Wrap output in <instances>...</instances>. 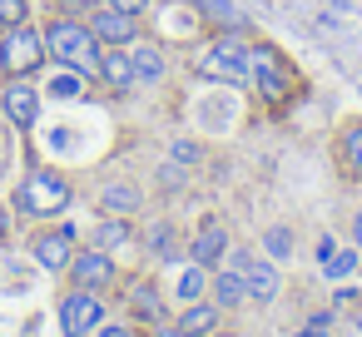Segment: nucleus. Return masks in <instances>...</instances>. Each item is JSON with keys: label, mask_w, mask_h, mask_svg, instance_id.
I'll use <instances>...</instances> for the list:
<instances>
[{"label": "nucleus", "mask_w": 362, "mask_h": 337, "mask_svg": "<svg viewBox=\"0 0 362 337\" xmlns=\"http://www.w3.org/2000/svg\"><path fill=\"white\" fill-rule=\"evenodd\" d=\"M45 55H55L65 70H95L100 65V40L80 20H55L45 30Z\"/></svg>", "instance_id": "nucleus-1"}, {"label": "nucleus", "mask_w": 362, "mask_h": 337, "mask_svg": "<svg viewBox=\"0 0 362 337\" xmlns=\"http://www.w3.org/2000/svg\"><path fill=\"white\" fill-rule=\"evenodd\" d=\"M45 60V35L30 25H11L0 35V75L16 80V75H35Z\"/></svg>", "instance_id": "nucleus-4"}, {"label": "nucleus", "mask_w": 362, "mask_h": 337, "mask_svg": "<svg viewBox=\"0 0 362 337\" xmlns=\"http://www.w3.org/2000/svg\"><path fill=\"white\" fill-rule=\"evenodd\" d=\"M218 327V302H184V312H179V332L184 337H209Z\"/></svg>", "instance_id": "nucleus-15"}, {"label": "nucleus", "mask_w": 362, "mask_h": 337, "mask_svg": "<svg viewBox=\"0 0 362 337\" xmlns=\"http://www.w3.org/2000/svg\"><path fill=\"white\" fill-rule=\"evenodd\" d=\"M174 159H179V164H194V159H199V144L179 139V144H174Z\"/></svg>", "instance_id": "nucleus-29"}, {"label": "nucleus", "mask_w": 362, "mask_h": 337, "mask_svg": "<svg viewBox=\"0 0 362 337\" xmlns=\"http://www.w3.org/2000/svg\"><path fill=\"white\" fill-rule=\"evenodd\" d=\"M115 11H129V16H144L149 11V0H110Z\"/></svg>", "instance_id": "nucleus-30"}, {"label": "nucleus", "mask_w": 362, "mask_h": 337, "mask_svg": "<svg viewBox=\"0 0 362 337\" xmlns=\"http://www.w3.org/2000/svg\"><path fill=\"white\" fill-rule=\"evenodd\" d=\"M100 337H134V332H129V327H105Z\"/></svg>", "instance_id": "nucleus-33"}, {"label": "nucleus", "mask_w": 362, "mask_h": 337, "mask_svg": "<svg viewBox=\"0 0 362 337\" xmlns=\"http://www.w3.org/2000/svg\"><path fill=\"white\" fill-rule=\"evenodd\" d=\"M248 80H253V90H258L268 105H278V100L293 95V65H288L283 50H273V45H248Z\"/></svg>", "instance_id": "nucleus-3"}, {"label": "nucleus", "mask_w": 362, "mask_h": 337, "mask_svg": "<svg viewBox=\"0 0 362 337\" xmlns=\"http://www.w3.org/2000/svg\"><path fill=\"white\" fill-rule=\"evenodd\" d=\"M30 20V6H25V0H0V25H25Z\"/></svg>", "instance_id": "nucleus-26"}, {"label": "nucleus", "mask_w": 362, "mask_h": 337, "mask_svg": "<svg viewBox=\"0 0 362 337\" xmlns=\"http://www.w3.org/2000/svg\"><path fill=\"white\" fill-rule=\"evenodd\" d=\"M70 278H75V288H90V292H105V288H115V258H110L105 248H90V253H75V258H70Z\"/></svg>", "instance_id": "nucleus-9"}, {"label": "nucleus", "mask_w": 362, "mask_h": 337, "mask_svg": "<svg viewBox=\"0 0 362 337\" xmlns=\"http://www.w3.org/2000/svg\"><path fill=\"white\" fill-rule=\"evenodd\" d=\"M75 248V228L65 223V228H50V233H35V263L40 268H50V273H60V268H70V253Z\"/></svg>", "instance_id": "nucleus-10"}, {"label": "nucleus", "mask_w": 362, "mask_h": 337, "mask_svg": "<svg viewBox=\"0 0 362 337\" xmlns=\"http://www.w3.org/2000/svg\"><path fill=\"white\" fill-rule=\"evenodd\" d=\"M70 203V184L55 179V174H35L16 189V208L30 213V218H45V213H60Z\"/></svg>", "instance_id": "nucleus-5"}, {"label": "nucleus", "mask_w": 362, "mask_h": 337, "mask_svg": "<svg viewBox=\"0 0 362 337\" xmlns=\"http://www.w3.org/2000/svg\"><path fill=\"white\" fill-rule=\"evenodd\" d=\"M204 292H209V268L189 263V268L179 273V283H174V297H179V302H199Z\"/></svg>", "instance_id": "nucleus-19"}, {"label": "nucleus", "mask_w": 362, "mask_h": 337, "mask_svg": "<svg viewBox=\"0 0 362 337\" xmlns=\"http://www.w3.org/2000/svg\"><path fill=\"white\" fill-rule=\"evenodd\" d=\"M50 95H60V100H75V95H80V75H60V80L50 85Z\"/></svg>", "instance_id": "nucleus-28"}, {"label": "nucleus", "mask_w": 362, "mask_h": 337, "mask_svg": "<svg viewBox=\"0 0 362 337\" xmlns=\"http://www.w3.org/2000/svg\"><path fill=\"white\" fill-rule=\"evenodd\" d=\"M124 243H129V218H115V213H110V218L95 228V248L110 253V248H124Z\"/></svg>", "instance_id": "nucleus-22"}, {"label": "nucleus", "mask_w": 362, "mask_h": 337, "mask_svg": "<svg viewBox=\"0 0 362 337\" xmlns=\"http://www.w3.org/2000/svg\"><path fill=\"white\" fill-rule=\"evenodd\" d=\"M6 228H11V213H6V208H0V238H6Z\"/></svg>", "instance_id": "nucleus-35"}, {"label": "nucleus", "mask_w": 362, "mask_h": 337, "mask_svg": "<svg viewBox=\"0 0 362 337\" xmlns=\"http://www.w3.org/2000/svg\"><path fill=\"white\" fill-rule=\"evenodd\" d=\"M243 283H248V297L253 302H273L278 297V268H273V258H253L243 268Z\"/></svg>", "instance_id": "nucleus-13"}, {"label": "nucleus", "mask_w": 362, "mask_h": 337, "mask_svg": "<svg viewBox=\"0 0 362 337\" xmlns=\"http://www.w3.org/2000/svg\"><path fill=\"white\" fill-rule=\"evenodd\" d=\"M194 70H199L204 80H218V85H248V45L223 30V35L194 60Z\"/></svg>", "instance_id": "nucleus-2"}, {"label": "nucleus", "mask_w": 362, "mask_h": 337, "mask_svg": "<svg viewBox=\"0 0 362 337\" xmlns=\"http://www.w3.org/2000/svg\"><path fill=\"white\" fill-rule=\"evenodd\" d=\"M90 30H95L100 45H134V35H139V16L115 11V6H100V11H90Z\"/></svg>", "instance_id": "nucleus-8"}, {"label": "nucleus", "mask_w": 362, "mask_h": 337, "mask_svg": "<svg viewBox=\"0 0 362 337\" xmlns=\"http://www.w3.org/2000/svg\"><path fill=\"white\" fill-rule=\"evenodd\" d=\"M100 208L115 213V218H129V213H139V189L134 184H105L100 189Z\"/></svg>", "instance_id": "nucleus-16"}, {"label": "nucleus", "mask_w": 362, "mask_h": 337, "mask_svg": "<svg viewBox=\"0 0 362 337\" xmlns=\"http://www.w3.org/2000/svg\"><path fill=\"white\" fill-rule=\"evenodd\" d=\"M149 248H154V258H174V248H179V238H174V223H159V228L149 233Z\"/></svg>", "instance_id": "nucleus-24"}, {"label": "nucleus", "mask_w": 362, "mask_h": 337, "mask_svg": "<svg viewBox=\"0 0 362 337\" xmlns=\"http://www.w3.org/2000/svg\"><path fill=\"white\" fill-rule=\"evenodd\" d=\"M149 337H184V332H179V322H174V327H164V322H159V327H154Z\"/></svg>", "instance_id": "nucleus-32"}, {"label": "nucleus", "mask_w": 362, "mask_h": 337, "mask_svg": "<svg viewBox=\"0 0 362 337\" xmlns=\"http://www.w3.org/2000/svg\"><path fill=\"white\" fill-rule=\"evenodd\" d=\"M95 70H100V80H105L115 95H124V90H134V85H139V80H134L129 55H124V50H115V45H110V50L100 45V65H95Z\"/></svg>", "instance_id": "nucleus-12"}, {"label": "nucleus", "mask_w": 362, "mask_h": 337, "mask_svg": "<svg viewBox=\"0 0 362 337\" xmlns=\"http://www.w3.org/2000/svg\"><path fill=\"white\" fill-rule=\"evenodd\" d=\"M194 6L218 25V30H228V35H243L248 30V20L238 16V6H233V0H194Z\"/></svg>", "instance_id": "nucleus-17"}, {"label": "nucleus", "mask_w": 362, "mask_h": 337, "mask_svg": "<svg viewBox=\"0 0 362 337\" xmlns=\"http://www.w3.org/2000/svg\"><path fill=\"white\" fill-rule=\"evenodd\" d=\"M60 322H65V337H85L105 322V302L90 292V288H75L65 302H60Z\"/></svg>", "instance_id": "nucleus-6"}, {"label": "nucleus", "mask_w": 362, "mask_h": 337, "mask_svg": "<svg viewBox=\"0 0 362 337\" xmlns=\"http://www.w3.org/2000/svg\"><path fill=\"white\" fill-rule=\"evenodd\" d=\"M129 65H134V80H144V85L164 80V50H159V45H149V40L129 50Z\"/></svg>", "instance_id": "nucleus-18"}, {"label": "nucleus", "mask_w": 362, "mask_h": 337, "mask_svg": "<svg viewBox=\"0 0 362 337\" xmlns=\"http://www.w3.org/2000/svg\"><path fill=\"white\" fill-rule=\"evenodd\" d=\"M209 292H214L218 307H238V302H248V283H243L238 268H218V273L209 278Z\"/></svg>", "instance_id": "nucleus-14"}, {"label": "nucleus", "mask_w": 362, "mask_h": 337, "mask_svg": "<svg viewBox=\"0 0 362 337\" xmlns=\"http://www.w3.org/2000/svg\"><path fill=\"white\" fill-rule=\"evenodd\" d=\"M322 273H327V278H352V273H357V253H342V248H332V258L322 263Z\"/></svg>", "instance_id": "nucleus-25"}, {"label": "nucleus", "mask_w": 362, "mask_h": 337, "mask_svg": "<svg viewBox=\"0 0 362 337\" xmlns=\"http://www.w3.org/2000/svg\"><path fill=\"white\" fill-rule=\"evenodd\" d=\"M352 238H357V248H362V213L352 218Z\"/></svg>", "instance_id": "nucleus-34"}, {"label": "nucleus", "mask_w": 362, "mask_h": 337, "mask_svg": "<svg viewBox=\"0 0 362 337\" xmlns=\"http://www.w3.org/2000/svg\"><path fill=\"white\" fill-rule=\"evenodd\" d=\"M228 253V228L218 223V218H204V228H199V238H194V248H189V258L199 263V268H209L214 273V263Z\"/></svg>", "instance_id": "nucleus-11"}, {"label": "nucleus", "mask_w": 362, "mask_h": 337, "mask_svg": "<svg viewBox=\"0 0 362 337\" xmlns=\"http://www.w3.org/2000/svg\"><path fill=\"white\" fill-rule=\"evenodd\" d=\"M209 337H238V332H223V327H214V332H209Z\"/></svg>", "instance_id": "nucleus-36"}, {"label": "nucleus", "mask_w": 362, "mask_h": 337, "mask_svg": "<svg viewBox=\"0 0 362 337\" xmlns=\"http://www.w3.org/2000/svg\"><path fill=\"white\" fill-rule=\"evenodd\" d=\"M263 248H268L273 263H278V258H293V228H288V223H273V228L263 233Z\"/></svg>", "instance_id": "nucleus-23"}, {"label": "nucleus", "mask_w": 362, "mask_h": 337, "mask_svg": "<svg viewBox=\"0 0 362 337\" xmlns=\"http://www.w3.org/2000/svg\"><path fill=\"white\" fill-rule=\"evenodd\" d=\"M129 307H134V317H144V322H159V317H164V297H159L154 283H139V288L129 292Z\"/></svg>", "instance_id": "nucleus-20"}, {"label": "nucleus", "mask_w": 362, "mask_h": 337, "mask_svg": "<svg viewBox=\"0 0 362 337\" xmlns=\"http://www.w3.org/2000/svg\"><path fill=\"white\" fill-rule=\"evenodd\" d=\"M293 337H332V312H313Z\"/></svg>", "instance_id": "nucleus-27"}, {"label": "nucleus", "mask_w": 362, "mask_h": 337, "mask_svg": "<svg viewBox=\"0 0 362 337\" xmlns=\"http://www.w3.org/2000/svg\"><path fill=\"white\" fill-rule=\"evenodd\" d=\"M248 263H253V253H248V248H228V268H238V273H243Z\"/></svg>", "instance_id": "nucleus-31"}, {"label": "nucleus", "mask_w": 362, "mask_h": 337, "mask_svg": "<svg viewBox=\"0 0 362 337\" xmlns=\"http://www.w3.org/2000/svg\"><path fill=\"white\" fill-rule=\"evenodd\" d=\"M0 110H6V119H11L16 129H35V119H40V95H35V85H30L25 75L6 80V90H0Z\"/></svg>", "instance_id": "nucleus-7"}, {"label": "nucleus", "mask_w": 362, "mask_h": 337, "mask_svg": "<svg viewBox=\"0 0 362 337\" xmlns=\"http://www.w3.org/2000/svg\"><path fill=\"white\" fill-rule=\"evenodd\" d=\"M337 149H342V164H347V174H352V179H362V119H352V124L342 129Z\"/></svg>", "instance_id": "nucleus-21"}]
</instances>
